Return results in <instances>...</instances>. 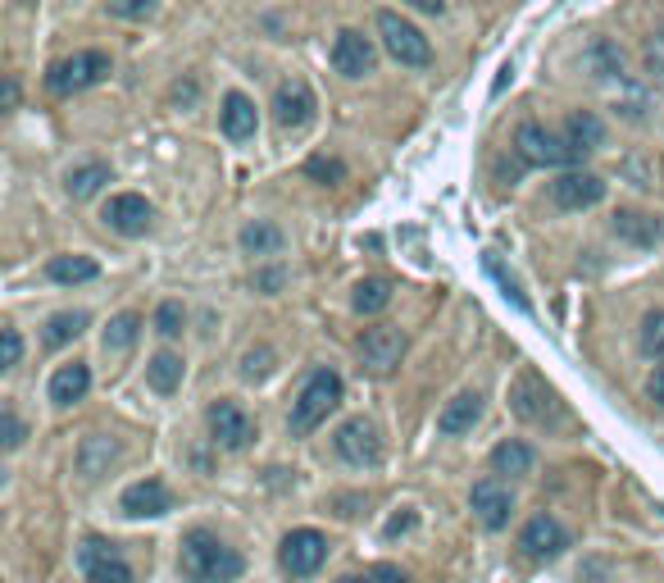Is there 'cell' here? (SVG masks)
Segmentation results:
<instances>
[{
	"instance_id": "obj_7",
	"label": "cell",
	"mask_w": 664,
	"mask_h": 583,
	"mask_svg": "<svg viewBox=\"0 0 664 583\" xmlns=\"http://www.w3.org/2000/svg\"><path fill=\"white\" fill-rule=\"evenodd\" d=\"M206 424H210V438L223 447V451H246L255 442V420L242 411L237 401H214L206 411Z\"/></svg>"
},
{
	"instance_id": "obj_37",
	"label": "cell",
	"mask_w": 664,
	"mask_h": 583,
	"mask_svg": "<svg viewBox=\"0 0 664 583\" xmlns=\"http://www.w3.org/2000/svg\"><path fill=\"white\" fill-rule=\"evenodd\" d=\"M305 173H310V179H323V183H342L346 179V165L342 160H328V156H315L310 165H305Z\"/></svg>"
},
{
	"instance_id": "obj_5",
	"label": "cell",
	"mask_w": 664,
	"mask_h": 583,
	"mask_svg": "<svg viewBox=\"0 0 664 583\" xmlns=\"http://www.w3.org/2000/svg\"><path fill=\"white\" fill-rule=\"evenodd\" d=\"M515 146L524 165H542V169H565V165H582L574 156V146L565 142V133H546L542 123H519L515 133Z\"/></svg>"
},
{
	"instance_id": "obj_42",
	"label": "cell",
	"mask_w": 664,
	"mask_h": 583,
	"mask_svg": "<svg viewBox=\"0 0 664 583\" xmlns=\"http://www.w3.org/2000/svg\"><path fill=\"white\" fill-rule=\"evenodd\" d=\"M647 397H651V401L660 405V411H664V365H660V369L647 378Z\"/></svg>"
},
{
	"instance_id": "obj_35",
	"label": "cell",
	"mask_w": 664,
	"mask_h": 583,
	"mask_svg": "<svg viewBox=\"0 0 664 583\" xmlns=\"http://www.w3.org/2000/svg\"><path fill=\"white\" fill-rule=\"evenodd\" d=\"M637 342H642L647 356H664V311H651L642 319V333H637Z\"/></svg>"
},
{
	"instance_id": "obj_11",
	"label": "cell",
	"mask_w": 664,
	"mask_h": 583,
	"mask_svg": "<svg viewBox=\"0 0 664 583\" xmlns=\"http://www.w3.org/2000/svg\"><path fill=\"white\" fill-rule=\"evenodd\" d=\"M315 110H319V100H315L310 83L292 78V83H283V87L273 92V123H278L283 133H300L305 123L315 119Z\"/></svg>"
},
{
	"instance_id": "obj_18",
	"label": "cell",
	"mask_w": 664,
	"mask_h": 583,
	"mask_svg": "<svg viewBox=\"0 0 664 583\" xmlns=\"http://www.w3.org/2000/svg\"><path fill=\"white\" fill-rule=\"evenodd\" d=\"M119 506H123V515H133V520H156V515L173 511V497H169V488L160 484V478H137V484L123 488Z\"/></svg>"
},
{
	"instance_id": "obj_9",
	"label": "cell",
	"mask_w": 664,
	"mask_h": 583,
	"mask_svg": "<svg viewBox=\"0 0 664 583\" xmlns=\"http://www.w3.org/2000/svg\"><path fill=\"white\" fill-rule=\"evenodd\" d=\"M78 566H83L87 583H133V566H127L123 551L106 538H87L78 547Z\"/></svg>"
},
{
	"instance_id": "obj_24",
	"label": "cell",
	"mask_w": 664,
	"mask_h": 583,
	"mask_svg": "<svg viewBox=\"0 0 664 583\" xmlns=\"http://www.w3.org/2000/svg\"><path fill=\"white\" fill-rule=\"evenodd\" d=\"M183 374H187V361L177 356V351H156L150 365H146V384L160 397H173L177 388H183Z\"/></svg>"
},
{
	"instance_id": "obj_31",
	"label": "cell",
	"mask_w": 664,
	"mask_h": 583,
	"mask_svg": "<svg viewBox=\"0 0 664 583\" xmlns=\"http://www.w3.org/2000/svg\"><path fill=\"white\" fill-rule=\"evenodd\" d=\"M87 328V315L83 311H60V315H50L46 319V347H64L73 342Z\"/></svg>"
},
{
	"instance_id": "obj_26",
	"label": "cell",
	"mask_w": 664,
	"mask_h": 583,
	"mask_svg": "<svg viewBox=\"0 0 664 583\" xmlns=\"http://www.w3.org/2000/svg\"><path fill=\"white\" fill-rule=\"evenodd\" d=\"M46 274L56 278V283L73 288V283H91V278L100 274V265H96V260H87V256H56V260L46 265Z\"/></svg>"
},
{
	"instance_id": "obj_14",
	"label": "cell",
	"mask_w": 664,
	"mask_h": 583,
	"mask_svg": "<svg viewBox=\"0 0 664 583\" xmlns=\"http://www.w3.org/2000/svg\"><path fill=\"white\" fill-rule=\"evenodd\" d=\"M373 64H378L373 41L355 28H342L337 41H332V69H337L342 78H365V73H373Z\"/></svg>"
},
{
	"instance_id": "obj_12",
	"label": "cell",
	"mask_w": 664,
	"mask_h": 583,
	"mask_svg": "<svg viewBox=\"0 0 664 583\" xmlns=\"http://www.w3.org/2000/svg\"><path fill=\"white\" fill-rule=\"evenodd\" d=\"M565 547H569V534L555 515H532L519 534V551L528 556V561H555Z\"/></svg>"
},
{
	"instance_id": "obj_38",
	"label": "cell",
	"mask_w": 664,
	"mask_h": 583,
	"mask_svg": "<svg viewBox=\"0 0 664 583\" xmlns=\"http://www.w3.org/2000/svg\"><path fill=\"white\" fill-rule=\"evenodd\" d=\"M23 356V338L19 328H0V369H14Z\"/></svg>"
},
{
	"instance_id": "obj_39",
	"label": "cell",
	"mask_w": 664,
	"mask_h": 583,
	"mask_svg": "<svg viewBox=\"0 0 664 583\" xmlns=\"http://www.w3.org/2000/svg\"><path fill=\"white\" fill-rule=\"evenodd\" d=\"M106 10L119 19H150L156 14V0H106Z\"/></svg>"
},
{
	"instance_id": "obj_10",
	"label": "cell",
	"mask_w": 664,
	"mask_h": 583,
	"mask_svg": "<svg viewBox=\"0 0 664 583\" xmlns=\"http://www.w3.org/2000/svg\"><path fill=\"white\" fill-rule=\"evenodd\" d=\"M509 411H515L524 424H546L555 415V392L532 369H524L515 384H509Z\"/></svg>"
},
{
	"instance_id": "obj_15",
	"label": "cell",
	"mask_w": 664,
	"mask_h": 583,
	"mask_svg": "<svg viewBox=\"0 0 664 583\" xmlns=\"http://www.w3.org/2000/svg\"><path fill=\"white\" fill-rule=\"evenodd\" d=\"M332 447H337V456L346 465H378V456H382L378 428L369 420H346L337 428V438H332Z\"/></svg>"
},
{
	"instance_id": "obj_19",
	"label": "cell",
	"mask_w": 664,
	"mask_h": 583,
	"mask_svg": "<svg viewBox=\"0 0 664 583\" xmlns=\"http://www.w3.org/2000/svg\"><path fill=\"white\" fill-rule=\"evenodd\" d=\"M610 228H615L619 242H628V246H637V251H651V246H660V238H664V223H660L655 215H647V210H615Z\"/></svg>"
},
{
	"instance_id": "obj_1",
	"label": "cell",
	"mask_w": 664,
	"mask_h": 583,
	"mask_svg": "<svg viewBox=\"0 0 664 583\" xmlns=\"http://www.w3.org/2000/svg\"><path fill=\"white\" fill-rule=\"evenodd\" d=\"M177 570L187 583H233L242 579L246 561L237 547H228L214 529H187L183 551H177Z\"/></svg>"
},
{
	"instance_id": "obj_32",
	"label": "cell",
	"mask_w": 664,
	"mask_h": 583,
	"mask_svg": "<svg viewBox=\"0 0 664 583\" xmlns=\"http://www.w3.org/2000/svg\"><path fill=\"white\" fill-rule=\"evenodd\" d=\"M119 456V447L110 442V438H87V447H83V474L87 478H96L100 474V465H110Z\"/></svg>"
},
{
	"instance_id": "obj_41",
	"label": "cell",
	"mask_w": 664,
	"mask_h": 583,
	"mask_svg": "<svg viewBox=\"0 0 664 583\" xmlns=\"http://www.w3.org/2000/svg\"><path fill=\"white\" fill-rule=\"evenodd\" d=\"M0 428H5V451H19V447H23V438H28V428H23V420L10 411V405H5V411H0Z\"/></svg>"
},
{
	"instance_id": "obj_21",
	"label": "cell",
	"mask_w": 664,
	"mask_h": 583,
	"mask_svg": "<svg viewBox=\"0 0 664 583\" xmlns=\"http://www.w3.org/2000/svg\"><path fill=\"white\" fill-rule=\"evenodd\" d=\"M219 123H223V137L228 142L255 137V100L246 92H228L223 96V110H219Z\"/></svg>"
},
{
	"instance_id": "obj_23",
	"label": "cell",
	"mask_w": 664,
	"mask_h": 583,
	"mask_svg": "<svg viewBox=\"0 0 664 583\" xmlns=\"http://www.w3.org/2000/svg\"><path fill=\"white\" fill-rule=\"evenodd\" d=\"M478 415H482V397L478 392H459V397L446 401V411L438 415V428L446 438H459V434H469V428L478 424Z\"/></svg>"
},
{
	"instance_id": "obj_2",
	"label": "cell",
	"mask_w": 664,
	"mask_h": 583,
	"mask_svg": "<svg viewBox=\"0 0 664 583\" xmlns=\"http://www.w3.org/2000/svg\"><path fill=\"white\" fill-rule=\"evenodd\" d=\"M342 405V378L332 369H315L310 378L300 384L296 401H292V415H287V428L292 438H310L315 428Z\"/></svg>"
},
{
	"instance_id": "obj_13",
	"label": "cell",
	"mask_w": 664,
	"mask_h": 583,
	"mask_svg": "<svg viewBox=\"0 0 664 583\" xmlns=\"http://www.w3.org/2000/svg\"><path fill=\"white\" fill-rule=\"evenodd\" d=\"M100 219H106V228H114V233H123V238H142V233H150V223H156V210H150L146 196L119 192V196H110V206H106Z\"/></svg>"
},
{
	"instance_id": "obj_33",
	"label": "cell",
	"mask_w": 664,
	"mask_h": 583,
	"mask_svg": "<svg viewBox=\"0 0 664 583\" xmlns=\"http://www.w3.org/2000/svg\"><path fill=\"white\" fill-rule=\"evenodd\" d=\"M488 274L496 278V283H501V292H505V301H515V306L524 311V315H532V301L519 292V283H515V274H505V265L496 260V256H488Z\"/></svg>"
},
{
	"instance_id": "obj_36",
	"label": "cell",
	"mask_w": 664,
	"mask_h": 583,
	"mask_svg": "<svg viewBox=\"0 0 664 583\" xmlns=\"http://www.w3.org/2000/svg\"><path fill=\"white\" fill-rule=\"evenodd\" d=\"M337 583H410V574H401L396 566H369V570L346 574V579H337Z\"/></svg>"
},
{
	"instance_id": "obj_22",
	"label": "cell",
	"mask_w": 664,
	"mask_h": 583,
	"mask_svg": "<svg viewBox=\"0 0 664 583\" xmlns=\"http://www.w3.org/2000/svg\"><path fill=\"white\" fill-rule=\"evenodd\" d=\"M565 142L574 146L578 160H587V156H592V150L605 142V123H601L592 110H574L569 123H565Z\"/></svg>"
},
{
	"instance_id": "obj_29",
	"label": "cell",
	"mask_w": 664,
	"mask_h": 583,
	"mask_svg": "<svg viewBox=\"0 0 664 583\" xmlns=\"http://www.w3.org/2000/svg\"><path fill=\"white\" fill-rule=\"evenodd\" d=\"M137 333H142V315H133V311L114 315V319H110V328H106V351H114V356H123V351L137 342Z\"/></svg>"
},
{
	"instance_id": "obj_28",
	"label": "cell",
	"mask_w": 664,
	"mask_h": 583,
	"mask_svg": "<svg viewBox=\"0 0 664 583\" xmlns=\"http://www.w3.org/2000/svg\"><path fill=\"white\" fill-rule=\"evenodd\" d=\"M351 306L360 311V315H378V311H388V306H392V283H388V278H365V283L355 288Z\"/></svg>"
},
{
	"instance_id": "obj_6",
	"label": "cell",
	"mask_w": 664,
	"mask_h": 583,
	"mask_svg": "<svg viewBox=\"0 0 664 583\" xmlns=\"http://www.w3.org/2000/svg\"><path fill=\"white\" fill-rule=\"evenodd\" d=\"M328 561V538L319 529H292L278 547V566H283L292 579H310L319 566Z\"/></svg>"
},
{
	"instance_id": "obj_17",
	"label": "cell",
	"mask_w": 664,
	"mask_h": 583,
	"mask_svg": "<svg viewBox=\"0 0 664 583\" xmlns=\"http://www.w3.org/2000/svg\"><path fill=\"white\" fill-rule=\"evenodd\" d=\"M469 506L488 529H505L509 515H515V493H509L501 478H478L474 493H469Z\"/></svg>"
},
{
	"instance_id": "obj_34",
	"label": "cell",
	"mask_w": 664,
	"mask_h": 583,
	"mask_svg": "<svg viewBox=\"0 0 664 583\" xmlns=\"http://www.w3.org/2000/svg\"><path fill=\"white\" fill-rule=\"evenodd\" d=\"M183 324H187V311L177 306V301H160L156 306V333L160 338H177L183 333Z\"/></svg>"
},
{
	"instance_id": "obj_25",
	"label": "cell",
	"mask_w": 664,
	"mask_h": 583,
	"mask_svg": "<svg viewBox=\"0 0 664 583\" xmlns=\"http://www.w3.org/2000/svg\"><path fill=\"white\" fill-rule=\"evenodd\" d=\"M242 251H250V256H278L283 251V228H273L265 219H255L242 228Z\"/></svg>"
},
{
	"instance_id": "obj_20",
	"label": "cell",
	"mask_w": 664,
	"mask_h": 583,
	"mask_svg": "<svg viewBox=\"0 0 664 583\" xmlns=\"http://www.w3.org/2000/svg\"><path fill=\"white\" fill-rule=\"evenodd\" d=\"M91 388V369L83 361H73V365H60L56 374H50V401L60 405V411H69V405H78Z\"/></svg>"
},
{
	"instance_id": "obj_30",
	"label": "cell",
	"mask_w": 664,
	"mask_h": 583,
	"mask_svg": "<svg viewBox=\"0 0 664 583\" xmlns=\"http://www.w3.org/2000/svg\"><path fill=\"white\" fill-rule=\"evenodd\" d=\"M106 183H110V165H83V169L69 173V196L73 201H87V196H96Z\"/></svg>"
},
{
	"instance_id": "obj_43",
	"label": "cell",
	"mask_w": 664,
	"mask_h": 583,
	"mask_svg": "<svg viewBox=\"0 0 664 583\" xmlns=\"http://www.w3.org/2000/svg\"><path fill=\"white\" fill-rule=\"evenodd\" d=\"M405 5H415V10H423V14H442L446 0H405Z\"/></svg>"
},
{
	"instance_id": "obj_27",
	"label": "cell",
	"mask_w": 664,
	"mask_h": 583,
	"mask_svg": "<svg viewBox=\"0 0 664 583\" xmlns=\"http://www.w3.org/2000/svg\"><path fill=\"white\" fill-rule=\"evenodd\" d=\"M492 470L496 474H528L532 470V447L528 442H519V438H509V442H501L496 451H492Z\"/></svg>"
},
{
	"instance_id": "obj_4",
	"label": "cell",
	"mask_w": 664,
	"mask_h": 583,
	"mask_svg": "<svg viewBox=\"0 0 664 583\" xmlns=\"http://www.w3.org/2000/svg\"><path fill=\"white\" fill-rule=\"evenodd\" d=\"M378 33H382V46H388V56H392L396 64H405V69H423V64H432V46H428V37L415 28L410 19L382 10V14H378Z\"/></svg>"
},
{
	"instance_id": "obj_40",
	"label": "cell",
	"mask_w": 664,
	"mask_h": 583,
	"mask_svg": "<svg viewBox=\"0 0 664 583\" xmlns=\"http://www.w3.org/2000/svg\"><path fill=\"white\" fill-rule=\"evenodd\" d=\"M273 351L269 347H260V351H246V361H242V378H250V384H255V378H265L273 365Z\"/></svg>"
},
{
	"instance_id": "obj_16",
	"label": "cell",
	"mask_w": 664,
	"mask_h": 583,
	"mask_svg": "<svg viewBox=\"0 0 664 583\" xmlns=\"http://www.w3.org/2000/svg\"><path fill=\"white\" fill-rule=\"evenodd\" d=\"M601 196H605V179H597V173H587V169H569L551 183V201L560 210H587V206H597Z\"/></svg>"
},
{
	"instance_id": "obj_3",
	"label": "cell",
	"mask_w": 664,
	"mask_h": 583,
	"mask_svg": "<svg viewBox=\"0 0 664 583\" xmlns=\"http://www.w3.org/2000/svg\"><path fill=\"white\" fill-rule=\"evenodd\" d=\"M110 78V56L106 50H73V56L56 60L46 73V87L56 96H73V92H87L96 83Z\"/></svg>"
},
{
	"instance_id": "obj_44",
	"label": "cell",
	"mask_w": 664,
	"mask_h": 583,
	"mask_svg": "<svg viewBox=\"0 0 664 583\" xmlns=\"http://www.w3.org/2000/svg\"><path fill=\"white\" fill-rule=\"evenodd\" d=\"M255 283H260L265 292H273V288H283V274H278V269H269V274H260V278H255Z\"/></svg>"
},
{
	"instance_id": "obj_8",
	"label": "cell",
	"mask_w": 664,
	"mask_h": 583,
	"mask_svg": "<svg viewBox=\"0 0 664 583\" xmlns=\"http://www.w3.org/2000/svg\"><path fill=\"white\" fill-rule=\"evenodd\" d=\"M405 356V333L396 324H373L365 328V338H360V365L369 374H392Z\"/></svg>"
}]
</instances>
